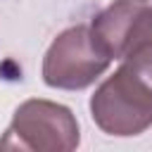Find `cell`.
Returning a JSON list of instances; mask_svg holds the SVG:
<instances>
[{
  "label": "cell",
  "mask_w": 152,
  "mask_h": 152,
  "mask_svg": "<svg viewBox=\"0 0 152 152\" xmlns=\"http://www.w3.org/2000/svg\"><path fill=\"white\" fill-rule=\"evenodd\" d=\"M81 142L76 114L59 102L31 97L21 102L0 138V150L71 152Z\"/></svg>",
  "instance_id": "7a4b0ae2"
},
{
  "label": "cell",
  "mask_w": 152,
  "mask_h": 152,
  "mask_svg": "<svg viewBox=\"0 0 152 152\" xmlns=\"http://www.w3.org/2000/svg\"><path fill=\"white\" fill-rule=\"evenodd\" d=\"M100 48L116 62L152 43V2L114 0L90 19Z\"/></svg>",
  "instance_id": "277c9868"
},
{
  "label": "cell",
  "mask_w": 152,
  "mask_h": 152,
  "mask_svg": "<svg viewBox=\"0 0 152 152\" xmlns=\"http://www.w3.org/2000/svg\"><path fill=\"white\" fill-rule=\"evenodd\" d=\"M112 64V57L100 48L90 26L76 24L57 33L43 57L40 76L45 86L57 90H83L93 86Z\"/></svg>",
  "instance_id": "3957f363"
},
{
  "label": "cell",
  "mask_w": 152,
  "mask_h": 152,
  "mask_svg": "<svg viewBox=\"0 0 152 152\" xmlns=\"http://www.w3.org/2000/svg\"><path fill=\"white\" fill-rule=\"evenodd\" d=\"M95 126L114 138H133L152 126V43L121 59V66L90 95Z\"/></svg>",
  "instance_id": "6da1fadb"
},
{
  "label": "cell",
  "mask_w": 152,
  "mask_h": 152,
  "mask_svg": "<svg viewBox=\"0 0 152 152\" xmlns=\"http://www.w3.org/2000/svg\"><path fill=\"white\" fill-rule=\"evenodd\" d=\"M140 2H152V0H140Z\"/></svg>",
  "instance_id": "5b68a950"
}]
</instances>
